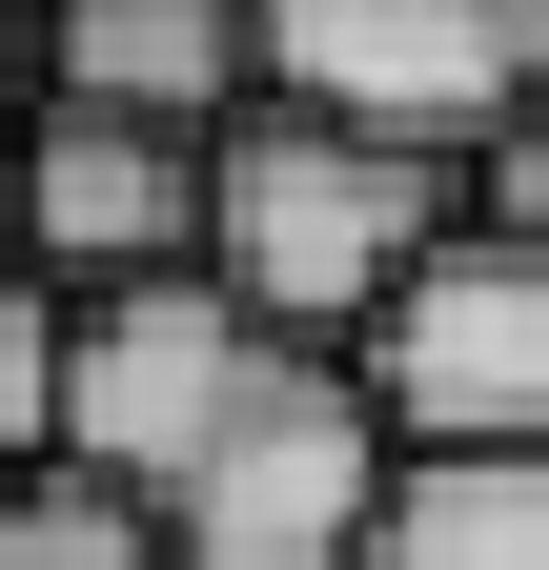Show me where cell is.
Returning <instances> with one entry per match:
<instances>
[{"label":"cell","mask_w":549,"mask_h":570,"mask_svg":"<svg viewBox=\"0 0 549 570\" xmlns=\"http://www.w3.org/2000/svg\"><path fill=\"white\" fill-rule=\"evenodd\" d=\"M0 102H41V0H0Z\"/></svg>","instance_id":"cell-12"},{"label":"cell","mask_w":549,"mask_h":570,"mask_svg":"<svg viewBox=\"0 0 549 570\" xmlns=\"http://www.w3.org/2000/svg\"><path fill=\"white\" fill-rule=\"evenodd\" d=\"M41 102L143 122V142H224V122H264V21L244 0H41Z\"/></svg>","instance_id":"cell-7"},{"label":"cell","mask_w":549,"mask_h":570,"mask_svg":"<svg viewBox=\"0 0 549 570\" xmlns=\"http://www.w3.org/2000/svg\"><path fill=\"white\" fill-rule=\"evenodd\" d=\"M0 570H183V550H163V510H122V489L41 469V489H0Z\"/></svg>","instance_id":"cell-9"},{"label":"cell","mask_w":549,"mask_h":570,"mask_svg":"<svg viewBox=\"0 0 549 570\" xmlns=\"http://www.w3.org/2000/svg\"><path fill=\"white\" fill-rule=\"evenodd\" d=\"M468 184H489V225H509V245H549V102H529V122H509Z\"/></svg>","instance_id":"cell-11"},{"label":"cell","mask_w":549,"mask_h":570,"mask_svg":"<svg viewBox=\"0 0 549 570\" xmlns=\"http://www.w3.org/2000/svg\"><path fill=\"white\" fill-rule=\"evenodd\" d=\"M244 21H264V102L286 122L407 142V164H448V184L549 102L529 0H244Z\"/></svg>","instance_id":"cell-2"},{"label":"cell","mask_w":549,"mask_h":570,"mask_svg":"<svg viewBox=\"0 0 549 570\" xmlns=\"http://www.w3.org/2000/svg\"><path fill=\"white\" fill-rule=\"evenodd\" d=\"M163 265H203V142H143V122L41 102L21 164H0V285L102 306V285H163Z\"/></svg>","instance_id":"cell-6"},{"label":"cell","mask_w":549,"mask_h":570,"mask_svg":"<svg viewBox=\"0 0 549 570\" xmlns=\"http://www.w3.org/2000/svg\"><path fill=\"white\" fill-rule=\"evenodd\" d=\"M367 570H549V469H407Z\"/></svg>","instance_id":"cell-8"},{"label":"cell","mask_w":549,"mask_h":570,"mask_svg":"<svg viewBox=\"0 0 549 570\" xmlns=\"http://www.w3.org/2000/svg\"><path fill=\"white\" fill-rule=\"evenodd\" d=\"M286 346H264L203 265H163V285H102V306H61V469L82 489H122V510H163L183 489V449L224 428Z\"/></svg>","instance_id":"cell-5"},{"label":"cell","mask_w":549,"mask_h":570,"mask_svg":"<svg viewBox=\"0 0 549 570\" xmlns=\"http://www.w3.org/2000/svg\"><path fill=\"white\" fill-rule=\"evenodd\" d=\"M529 61H549V0H529Z\"/></svg>","instance_id":"cell-13"},{"label":"cell","mask_w":549,"mask_h":570,"mask_svg":"<svg viewBox=\"0 0 549 570\" xmlns=\"http://www.w3.org/2000/svg\"><path fill=\"white\" fill-rule=\"evenodd\" d=\"M61 469V306L41 285H0V489Z\"/></svg>","instance_id":"cell-10"},{"label":"cell","mask_w":549,"mask_h":570,"mask_svg":"<svg viewBox=\"0 0 549 570\" xmlns=\"http://www.w3.org/2000/svg\"><path fill=\"white\" fill-rule=\"evenodd\" d=\"M387 489H407V449H387L367 367L286 346V367H264V387H244V407L183 449V489H163V550H183V570H367Z\"/></svg>","instance_id":"cell-3"},{"label":"cell","mask_w":549,"mask_h":570,"mask_svg":"<svg viewBox=\"0 0 549 570\" xmlns=\"http://www.w3.org/2000/svg\"><path fill=\"white\" fill-rule=\"evenodd\" d=\"M347 367H367V407H387L407 469H549V245L448 225L428 285H407Z\"/></svg>","instance_id":"cell-4"},{"label":"cell","mask_w":549,"mask_h":570,"mask_svg":"<svg viewBox=\"0 0 549 570\" xmlns=\"http://www.w3.org/2000/svg\"><path fill=\"white\" fill-rule=\"evenodd\" d=\"M428 245H448V164H407V142H347V122H224L203 142V285L264 326V346H347L428 285Z\"/></svg>","instance_id":"cell-1"}]
</instances>
